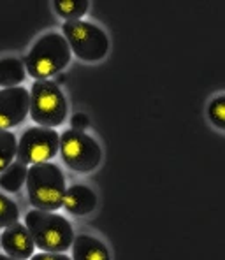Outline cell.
Returning a JSON list of instances; mask_svg holds the SVG:
<instances>
[{"label": "cell", "mask_w": 225, "mask_h": 260, "mask_svg": "<svg viewBox=\"0 0 225 260\" xmlns=\"http://www.w3.org/2000/svg\"><path fill=\"white\" fill-rule=\"evenodd\" d=\"M25 227L36 248L48 253H63L74 241L71 221L51 211H28L25 216Z\"/></svg>", "instance_id": "1"}, {"label": "cell", "mask_w": 225, "mask_h": 260, "mask_svg": "<svg viewBox=\"0 0 225 260\" xmlns=\"http://www.w3.org/2000/svg\"><path fill=\"white\" fill-rule=\"evenodd\" d=\"M28 201L41 211H58L66 195V178L58 166L51 162L34 164L26 171Z\"/></svg>", "instance_id": "2"}, {"label": "cell", "mask_w": 225, "mask_h": 260, "mask_svg": "<svg viewBox=\"0 0 225 260\" xmlns=\"http://www.w3.org/2000/svg\"><path fill=\"white\" fill-rule=\"evenodd\" d=\"M25 63L28 74L37 78V81H43L56 76L71 63V48L63 36L49 32L32 46L28 55L25 56Z\"/></svg>", "instance_id": "3"}, {"label": "cell", "mask_w": 225, "mask_h": 260, "mask_svg": "<svg viewBox=\"0 0 225 260\" xmlns=\"http://www.w3.org/2000/svg\"><path fill=\"white\" fill-rule=\"evenodd\" d=\"M30 116L39 127L55 128L66 121L67 101L60 88L49 79L36 81L30 91Z\"/></svg>", "instance_id": "4"}, {"label": "cell", "mask_w": 225, "mask_h": 260, "mask_svg": "<svg viewBox=\"0 0 225 260\" xmlns=\"http://www.w3.org/2000/svg\"><path fill=\"white\" fill-rule=\"evenodd\" d=\"M63 39L78 58L85 62H99L108 55L109 39L102 28L88 21H66L62 26Z\"/></svg>", "instance_id": "5"}, {"label": "cell", "mask_w": 225, "mask_h": 260, "mask_svg": "<svg viewBox=\"0 0 225 260\" xmlns=\"http://www.w3.org/2000/svg\"><path fill=\"white\" fill-rule=\"evenodd\" d=\"M58 150L66 166L76 173H91L102 160V150L97 141L74 128H69L60 136Z\"/></svg>", "instance_id": "6"}, {"label": "cell", "mask_w": 225, "mask_h": 260, "mask_svg": "<svg viewBox=\"0 0 225 260\" xmlns=\"http://www.w3.org/2000/svg\"><path fill=\"white\" fill-rule=\"evenodd\" d=\"M60 136L55 128L32 127L23 132L16 148L18 162L26 164H43L49 162L58 151Z\"/></svg>", "instance_id": "7"}, {"label": "cell", "mask_w": 225, "mask_h": 260, "mask_svg": "<svg viewBox=\"0 0 225 260\" xmlns=\"http://www.w3.org/2000/svg\"><path fill=\"white\" fill-rule=\"evenodd\" d=\"M30 109V93L26 88H2L0 90V130H9L25 121Z\"/></svg>", "instance_id": "8"}, {"label": "cell", "mask_w": 225, "mask_h": 260, "mask_svg": "<svg viewBox=\"0 0 225 260\" xmlns=\"http://www.w3.org/2000/svg\"><path fill=\"white\" fill-rule=\"evenodd\" d=\"M0 243H2L4 251L16 260H28L36 250V244L30 238L26 227L18 221L4 229L2 236H0Z\"/></svg>", "instance_id": "9"}, {"label": "cell", "mask_w": 225, "mask_h": 260, "mask_svg": "<svg viewBox=\"0 0 225 260\" xmlns=\"http://www.w3.org/2000/svg\"><path fill=\"white\" fill-rule=\"evenodd\" d=\"M62 208H66L71 215L76 216L90 215L97 208V195L85 185H72L71 188L66 190Z\"/></svg>", "instance_id": "10"}, {"label": "cell", "mask_w": 225, "mask_h": 260, "mask_svg": "<svg viewBox=\"0 0 225 260\" xmlns=\"http://www.w3.org/2000/svg\"><path fill=\"white\" fill-rule=\"evenodd\" d=\"M72 260H109V251L102 241L81 234L72 241Z\"/></svg>", "instance_id": "11"}, {"label": "cell", "mask_w": 225, "mask_h": 260, "mask_svg": "<svg viewBox=\"0 0 225 260\" xmlns=\"http://www.w3.org/2000/svg\"><path fill=\"white\" fill-rule=\"evenodd\" d=\"M25 81V65L18 58H0V88H14Z\"/></svg>", "instance_id": "12"}, {"label": "cell", "mask_w": 225, "mask_h": 260, "mask_svg": "<svg viewBox=\"0 0 225 260\" xmlns=\"http://www.w3.org/2000/svg\"><path fill=\"white\" fill-rule=\"evenodd\" d=\"M26 179V167L20 162H13L6 171L0 173V188L6 192L16 193L21 190L23 183Z\"/></svg>", "instance_id": "13"}, {"label": "cell", "mask_w": 225, "mask_h": 260, "mask_svg": "<svg viewBox=\"0 0 225 260\" xmlns=\"http://www.w3.org/2000/svg\"><path fill=\"white\" fill-rule=\"evenodd\" d=\"M88 7H90L88 0H55L53 2L55 13L67 21L81 20V16H85Z\"/></svg>", "instance_id": "14"}, {"label": "cell", "mask_w": 225, "mask_h": 260, "mask_svg": "<svg viewBox=\"0 0 225 260\" xmlns=\"http://www.w3.org/2000/svg\"><path fill=\"white\" fill-rule=\"evenodd\" d=\"M18 141L16 136L9 130H0V173L6 171L13 164L16 155Z\"/></svg>", "instance_id": "15"}, {"label": "cell", "mask_w": 225, "mask_h": 260, "mask_svg": "<svg viewBox=\"0 0 225 260\" xmlns=\"http://www.w3.org/2000/svg\"><path fill=\"white\" fill-rule=\"evenodd\" d=\"M18 216H20V209L14 204V201H11L7 195L0 193V229H6L11 223L18 221Z\"/></svg>", "instance_id": "16"}, {"label": "cell", "mask_w": 225, "mask_h": 260, "mask_svg": "<svg viewBox=\"0 0 225 260\" xmlns=\"http://www.w3.org/2000/svg\"><path fill=\"white\" fill-rule=\"evenodd\" d=\"M208 114H209V120H211L216 127L225 128V97L223 95H220L215 101L209 102Z\"/></svg>", "instance_id": "17"}, {"label": "cell", "mask_w": 225, "mask_h": 260, "mask_svg": "<svg viewBox=\"0 0 225 260\" xmlns=\"http://www.w3.org/2000/svg\"><path fill=\"white\" fill-rule=\"evenodd\" d=\"M71 125H72V128H74V130L85 132V130L90 127V120H88V116H86V114L76 113L74 116H72V120H71Z\"/></svg>", "instance_id": "18"}, {"label": "cell", "mask_w": 225, "mask_h": 260, "mask_svg": "<svg viewBox=\"0 0 225 260\" xmlns=\"http://www.w3.org/2000/svg\"><path fill=\"white\" fill-rule=\"evenodd\" d=\"M30 260H71L63 253H48V251H41L37 255H32Z\"/></svg>", "instance_id": "19"}, {"label": "cell", "mask_w": 225, "mask_h": 260, "mask_svg": "<svg viewBox=\"0 0 225 260\" xmlns=\"http://www.w3.org/2000/svg\"><path fill=\"white\" fill-rule=\"evenodd\" d=\"M55 83L56 86H60V85H63V83H66V74H63V72H58V74H56V78H55Z\"/></svg>", "instance_id": "20"}, {"label": "cell", "mask_w": 225, "mask_h": 260, "mask_svg": "<svg viewBox=\"0 0 225 260\" xmlns=\"http://www.w3.org/2000/svg\"><path fill=\"white\" fill-rule=\"evenodd\" d=\"M0 260H16V258L9 257V255H2V253H0Z\"/></svg>", "instance_id": "21"}]
</instances>
